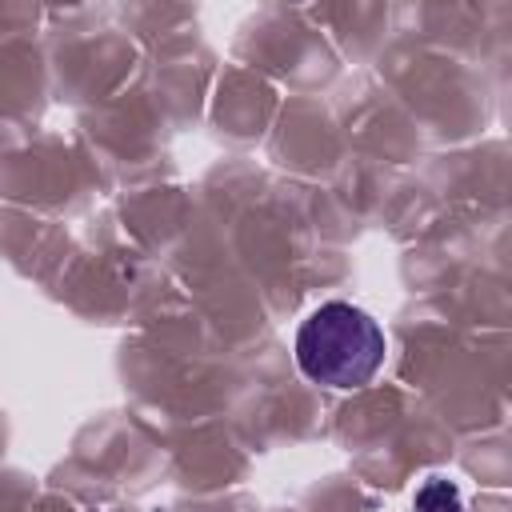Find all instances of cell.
Returning <instances> with one entry per match:
<instances>
[{
    "instance_id": "cell-1",
    "label": "cell",
    "mask_w": 512,
    "mask_h": 512,
    "mask_svg": "<svg viewBox=\"0 0 512 512\" xmlns=\"http://www.w3.org/2000/svg\"><path fill=\"white\" fill-rule=\"evenodd\" d=\"M380 324L344 300L320 304L296 332V364L308 380L328 388H364L384 364Z\"/></svg>"
},
{
    "instance_id": "cell-2",
    "label": "cell",
    "mask_w": 512,
    "mask_h": 512,
    "mask_svg": "<svg viewBox=\"0 0 512 512\" xmlns=\"http://www.w3.org/2000/svg\"><path fill=\"white\" fill-rule=\"evenodd\" d=\"M412 512H464V500H460V492H456L452 480L432 476V480L420 484V492L412 500Z\"/></svg>"
}]
</instances>
